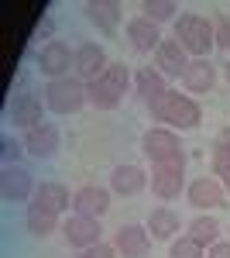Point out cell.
<instances>
[{
	"label": "cell",
	"mask_w": 230,
	"mask_h": 258,
	"mask_svg": "<svg viewBox=\"0 0 230 258\" xmlns=\"http://www.w3.org/2000/svg\"><path fill=\"white\" fill-rule=\"evenodd\" d=\"M151 117L162 124V127H172V131H196L203 124V107L189 97V93H179V90H169L158 100L148 103Z\"/></svg>",
	"instance_id": "cell-1"
},
{
	"label": "cell",
	"mask_w": 230,
	"mask_h": 258,
	"mask_svg": "<svg viewBox=\"0 0 230 258\" xmlns=\"http://www.w3.org/2000/svg\"><path fill=\"white\" fill-rule=\"evenodd\" d=\"M189 59H210V52L216 48V24L206 14L186 11L175 18V35H172Z\"/></svg>",
	"instance_id": "cell-2"
},
{
	"label": "cell",
	"mask_w": 230,
	"mask_h": 258,
	"mask_svg": "<svg viewBox=\"0 0 230 258\" xmlns=\"http://www.w3.org/2000/svg\"><path fill=\"white\" fill-rule=\"evenodd\" d=\"M131 83H134L131 66L110 62V69L96 83H86V100H90V107H96V110H117L124 103V93L131 90Z\"/></svg>",
	"instance_id": "cell-3"
},
{
	"label": "cell",
	"mask_w": 230,
	"mask_h": 258,
	"mask_svg": "<svg viewBox=\"0 0 230 258\" xmlns=\"http://www.w3.org/2000/svg\"><path fill=\"white\" fill-rule=\"evenodd\" d=\"M141 152L151 159V165H172V169H186V148L182 138L172 127H162L155 124L141 135Z\"/></svg>",
	"instance_id": "cell-4"
},
{
	"label": "cell",
	"mask_w": 230,
	"mask_h": 258,
	"mask_svg": "<svg viewBox=\"0 0 230 258\" xmlns=\"http://www.w3.org/2000/svg\"><path fill=\"white\" fill-rule=\"evenodd\" d=\"M41 100H45V107L58 114V117H69V114H79L90 100H86V83L76 80V76H65V80H52L45 83V90H41Z\"/></svg>",
	"instance_id": "cell-5"
},
{
	"label": "cell",
	"mask_w": 230,
	"mask_h": 258,
	"mask_svg": "<svg viewBox=\"0 0 230 258\" xmlns=\"http://www.w3.org/2000/svg\"><path fill=\"white\" fill-rule=\"evenodd\" d=\"M35 66H38V73L45 80H65V76H72L76 73V48H69L65 41H45L41 45V52L35 55Z\"/></svg>",
	"instance_id": "cell-6"
},
{
	"label": "cell",
	"mask_w": 230,
	"mask_h": 258,
	"mask_svg": "<svg viewBox=\"0 0 230 258\" xmlns=\"http://www.w3.org/2000/svg\"><path fill=\"white\" fill-rule=\"evenodd\" d=\"M7 120L18 131H31V127L45 124V100L38 93H31V90H18L7 100Z\"/></svg>",
	"instance_id": "cell-7"
},
{
	"label": "cell",
	"mask_w": 230,
	"mask_h": 258,
	"mask_svg": "<svg viewBox=\"0 0 230 258\" xmlns=\"http://www.w3.org/2000/svg\"><path fill=\"white\" fill-rule=\"evenodd\" d=\"M62 234H65V241H69L76 251H90V248H96V244L103 241V224L96 217L72 214V217H65V224H62Z\"/></svg>",
	"instance_id": "cell-8"
},
{
	"label": "cell",
	"mask_w": 230,
	"mask_h": 258,
	"mask_svg": "<svg viewBox=\"0 0 230 258\" xmlns=\"http://www.w3.org/2000/svg\"><path fill=\"white\" fill-rule=\"evenodd\" d=\"M21 141H24V152H28L31 159L48 162V159H55V152L62 148V131H58L52 120H45V124H38V127L24 131Z\"/></svg>",
	"instance_id": "cell-9"
},
{
	"label": "cell",
	"mask_w": 230,
	"mask_h": 258,
	"mask_svg": "<svg viewBox=\"0 0 230 258\" xmlns=\"http://www.w3.org/2000/svg\"><path fill=\"white\" fill-rule=\"evenodd\" d=\"M186 200L196 210H220V207H227V189L216 176H199L186 186Z\"/></svg>",
	"instance_id": "cell-10"
},
{
	"label": "cell",
	"mask_w": 230,
	"mask_h": 258,
	"mask_svg": "<svg viewBox=\"0 0 230 258\" xmlns=\"http://www.w3.org/2000/svg\"><path fill=\"white\" fill-rule=\"evenodd\" d=\"M38 182L35 176L24 169V165H4V176H0V193L7 203H31L35 200Z\"/></svg>",
	"instance_id": "cell-11"
},
{
	"label": "cell",
	"mask_w": 230,
	"mask_h": 258,
	"mask_svg": "<svg viewBox=\"0 0 230 258\" xmlns=\"http://www.w3.org/2000/svg\"><path fill=\"white\" fill-rule=\"evenodd\" d=\"M114 248L120 258H148L151 234H148L144 224H120L114 231Z\"/></svg>",
	"instance_id": "cell-12"
},
{
	"label": "cell",
	"mask_w": 230,
	"mask_h": 258,
	"mask_svg": "<svg viewBox=\"0 0 230 258\" xmlns=\"http://www.w3.org/2000/svg\"><path fill=\"white\" fill-rule=\"evenodd\" d=\"M110 69V59H107V48L103 45H96V41H83L76 48V80L83 83H96L103 73Z\"/></svg>",
	"instance_id": "cell-13"
},
{
	"label": "cell",
	"mask_w": 230,
	"mask_h": 258,
	"mask_svg": "<svg viewBox=\"0 0 230 258\" xmlns=\"http://www.w3.org/2000/svg\"><path fill=\"white\" fill-rule=\"evenodd\" d=\"M155 69L165 76V80H182L186 76V69H189V55H186V48L179 45L175 38H162V45L155 48Z\"/></svg>",
	"instance_id": "cell-14"
},
{
	"label": "cell",
	"mask_w": 230,
	"mask_h": 258,
	"mask_svg": "<svg viewBox=\"0 0 230 258\" xmlns=\"http://www.w3.org/2000/svg\"><path fill=\"white\" fill-rule=\"evenodd\" d=\"M110 186H83L72 193V214H83V217H96L103 220L107 217V210H110Z\"/></svg>",
	"instance_id": "cell-15"
},
{
	"label": "cell",
	"mask_w": 230,
	"mask_h": 258,
	"mask_svg": "<svg viewBox=\"0 0 230 258\" xmlns=\"http://www.w3.org/2000/svg\"><path fill=\"white\" fill-rule=\"evenodd\" d=\"M124 35H127V45L137 55H155V48L162 45V28L151 24L148 18H141V14L124 24Z\"/></svg>",
	"instance_id": "cell-16"
},
{
	"label": "cell",
	"mask_w": 230,
	"mask_h": 258,
	"mask_svg": "<svg viewBox=\"0 0 230 258\" xmlns=\"http://www.w3.org/2000/svg\"><path fill=\"white\" fill-rule=\"evenodd\" d=\"M151 193L162 203H172L186 193V169H172V165H151Z\"/></svg>",
	"instance_id": "cell-17"
},
{
	"label": "cell",
	"mask_w": 230,
	"mask_h": 258,
	"mask_svg": "<svg viewBox=\"0 0 230 258\" xmlns=\"http://www.w3.org/2000/svg\"><path fill=\"white\" fill-rule=\"evenodd\" d=\"M83 14H86V21L93 24L96 31L117 35L120 18H124V7H120L117 0H90V4H83Z\"/></svg>",
	"instance_id": "cell-18"
},
{
	"label": "cell",
	"mask_w": 230,
	"mask_h": 258,
	"mask_svg": "<svg viewBox=\"0 0 230 258\" xmlns=\"http://www.w3.org/2000/svg\"><path fill=\"white\" fill-rule=\"evenodd\" d=\"M151 179H148V172L141 169V165H117L114 172H110V193H117V197H137L144 186H148Z\"/></svg>",
	"instance_id": "cell-19"
},
{
	"label": "cell",
	"mask_w": 230,
	"mask_h": 258,
	"mask_svg": "<svg viewBox=\"0 0 230 258\" xmlns=\"http://www.w3.org/2000/svg\"><path fill=\"white\" fill-rule=\"evenodd\" d=\"M144 227H148L151 241H172V238H179L182 220H179V214H175V210H169V207H155V210H148Z\"/></svg>",
	"instance_id": "cell-20"
},
{
	"label": "cell",
	"mask_w": 230,
	"mask_h": 258,
	"mask_svg": "<svg viewBox=\"0 0 230 258\" xmlns=\"http://www.w3.org/2000/svg\"><path fill=\"white\" fill-rule=\"evenodd\" d=\"M31 203H38V207H45V210H52V214H65L69 207H72V197H69V189L62 186V182H55V179H45V182H38V189H35V200Z\"/></svg>",
	"instance_id": "cell-21"
},
{
	"label": "cell",
	"mask_w": 230,
	"mask_h": 258,
	"mask_svg": "<svg viewBox=\"0 0 230 258\" xmlns=\"http://www.w3.org/2000/svg\"><path fill=\"white\" fill-rule=\"evenodd\" d=\"M182 86H186V93H210L216 86V66L210 59H192L182 76Z\"/></svg>",
	"instance_id": "cell-22"
},
{
	"label": "cell",
	"mask_w": 230,
	"mask_h": 258,
	"mask_svg": "<svg viewBox=\"0 0 230 258\" xmlns=\"http://www.w3.org/2000/svg\"><path fill=\"white\" fill-rule=\"evenodd\" d=\"M24 227H28V234H31V238H48V234L62 231L58 214L45 210V207H38V203H28V210H24Z\"/></svg>",
	"instance_id": "cell-23"
},
{
	"label": "cell",
	"mask_w": 230,
	"mask_h": 258,
	"mask_svg": "<svg viewBox=\"0 0 230 258\" xmlns=\"http://www.w3.org/2000/svg\"><path fill=\"white\" fill-rule=\"evenodd\" d=\"M134 93L144 100V103H151V100H158L162 93H169V80H165L155 66H144V69L134 73Z\"/></svg>",
	"instance_id": "cell-24"
},
{
	"label": "cell",
	"mask_w": 230,
	"mask_h": 258,
	"mask_svg": "<svg viewBox=\"0 0 230 258\" xmlns=\"http://www.w3.org/2000/svg\"><path fill=\"white\" fill-rule=\"evenodd\" d=\"M210 172L216 179H227L230 176V124L216 131L213 138V148H210Z\"/></svg>",
	"instance_id": "cell-25"
},
{
	"label": "cell",
	"mask_w": 230,
	"mask_h": 258,
	"mask_svg": "<svg viewBox=\"0 0 230 258\" xmlns=\"http://www.w3.org/2000/svg\"><path fill=\"white\" fill-rule=\"evenodd\" d=\"M220 231H223V227H220V220H216V217L199 214V217L189 220V231H186V234H189L192 241H199L203 248H210V244H216V241H220Z\"/></svg>",
	"instance_id": "cell-26"
},
{
	"label": "cell",
	"mask_w": 230,
	"mask_h": 258,
	"mask_svg": "<svg viewBox=\"0 0 230 258\" xmlns=\"http://www.w3.org/2000/svg\"><path fill=\"white\" fill-rule=\"evenodd\" d=\"M137 11H141V18H148L151 24H158V28H162L165 21L179 18V4H175V0H144Z\"/></svg>",
	"instance_id": "cell-27"
},
{
	"label": "cell",
	"mask_w": 230,
	"mask_h": 258,
	"mask_svg": "<svg viewBox=\"0 0 230 258\" xmlns=\"http://www.w3.org/2000/svg\"><path fill=\"white\" fill-rule=\"evenodd\" d=\"M169 258H206V248L199 241H192L189 234H179L169 241Z\"/></svg>",
	"instance_id": "cell-28"
},
{
	"label": "cell",
	"mask_w": 230,
	"mask_h": 258,
	"mask_svg": "<svg viewBox=\"0 0 230 258\" xmlns=\"http://www.w3.org/2000/svg\"><path fill=\"white\" fill-rule=\"evenodd\" d=\"M24 155H28V152H24V141L21 138H14L11 131L0 135V159H4V165H21Z\"/></svg>",
	"instance_id": "cell-29"
},
{
	"label": "cell",
	"mask_w": 230,
	"mask_h": 258,
	"mask_svg": "<svg viewBox=\"0 0 230 258\" xmlns=\"http://www.w3.org/2000/svg\"><path fill=\"white\" fill-rule=\"evenodd\" d=\"M213 24H216V48L230 55V14H220Z\"/></svg>",
	"instance_id": "cell-30"
},
{
	"label": "cell",
	"mask_w": 230,
	"mask_h": 258,
	"mask_svg": "<svg viewBox=\"0 0 230 258\" xmlns=\"http://www.w3.org/2000/svg\"><path fill=\"white\" fill-rule=\"evenodd\" d=\"M206 258H230V241H216V244H210L206 248Z\"/></svg>",
	"instance_id": "cell-31"
},
{
	"label": "cell",
	"mask_w": 230,
	"mask_h": 258,
	"mask_svg": "<svg viewBox=\"0 0 230 258\" xmlns=\"http://www.w3.org/2000/svg\"><path fill=\"white\" fill-rule=\"evenodd\" d=\"M93 255L96 258H120V255H117V248H114V241H100V244L93 248Z\"/></svg>",
	"instance_id": "cell-32"
},
{
	"label": "cell",
	"mask_w": 230,
	"mask_h": 258,
	"mask_svg": "<svg viewBox=\"0 0 230 258\" xmlns=\"http://www.w3.org/2000/svg\"><path fill=\"white\" fill-rule=\"evenodd\" d=\"M223 80H227V86H230V59L223 62Z\"/></svg>",
	"instance_id": "cell-33"
},
{
	"label": "cell",
	"mask_w": 230,
	"mask_h": 258,
	"mask_svg": "<svg viewBox=\"0 0 230 258\" xmlns=\"http://www.w3.org/2000/svg\"><path fill=\"white\" fill-rule=\"evenodd\" d=\"M76 258H96V255H93V248H90V251H79Z\"/></svg>",
	"instance_id": "cell-34"
},
{
	"label": "cell",
	"mask_w": 230,
	"mask_h": 258,
	"mask_svg": "<svg viewBox=\"0 0 230 258\" xmlns=\"http://www.w3.org/2000/svg\"><path fill=\"white\" fill-rule=\"evenodd\" d=\"M220 182H223V189H227V197H230V176H227V179H220Z\"/></svg>",
	"instance_id": "cell-35"
}]
</instances>
